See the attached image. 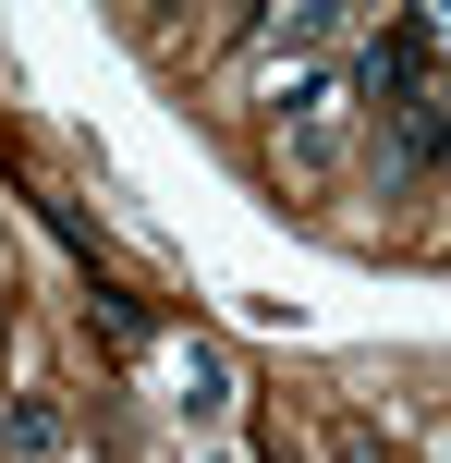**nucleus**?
<instances>
[{"mask_svg": "<svg viewBox=\"0 0 451 463\" xmlns=\"http://www.w3.org/2000/svg\"><path fill=\"white\" fill-rule=\"evenodd\" d=\"M86 280H98V329H110V342H122V354H146V305H135V293H122V280H110V269H86Z\"/></svg>", "mask_w": 451, "mask_h": 463, "instance_id": "nucleus-1", "label": "nucleus"}]
</instances>
